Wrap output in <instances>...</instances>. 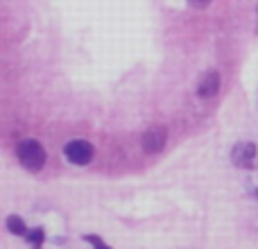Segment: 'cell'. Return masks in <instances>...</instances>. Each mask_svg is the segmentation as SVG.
<instances>
[{"mask_svg": "<svg viewBox=\"0 0 258 249\" xmlns=\"http://www.w3.org/2000/svg\"><path fill=\"white\" fill-rule=\"evenodd\" d=\"M163 145H165V129L154 127L150 132H145V136H143V150L145 152L156 154V152L163 150Z\"/></svg>", "mask_w": 258, "mask_h": 249, "instance_id": "5b68a950", "label": "cell"}, {"mask_svg": "<svg viewBox=\"0 0 258 249\" xmlns=\"http://www.w3.org/2000/svg\"><path fill=\"white\" fill-rule=\"evenodd\" d=\"M258 150L254 143H238L231 152V161L238 165V168H251L256 163Z\"/></svg>", "mask_w": 258, "mask_h": 249, "instance_id": "3957f363", "label": "cell"}, {"mask_svg": "<svg viewBox=\"0 0 258 249\" xmlns=\"http://www.w3.org/2000/svg\"><path fill=\"white\" fill-rule=\"evenodd\" d=\"M16 154H18L21 165L25 170H30V172H39V170L45 165V150L39 141H32L30 138V141L18 143Z\"/></svg>", "mask_w": 258, "mask_h": 249, "instance_id": "6da1fadb", "label": "cell"}, {"mask_svg": "<svg viewBox=\"0 0 258 249\" xmlns=\"http://www.w3.org/2000/svg\"><path fill=\"white\" fill-rule=\"evenodd\" d=\"M7 229L14 233V236H27V227L18 215H9L7 218Z\"/></svg>", "mask_w": 258, "mask_h": 249, "instance_id": "8992f818", "label": "cell"}, {"mask_svg": "<svg viewBox=\"0 0 258 249\" xmlns=\"http://www.w3.org/2000/svg\"><path fill=\"white\" fill-rule=\"evenodd\" d=\"M27 240L32 242V245H34L36 249L41 247V242H43V231H41V229H36V231H27Z\"/></svg>", "mask_w": 258, "mask_h": 249, "instance_id": "52a82bcc", "label": "cell"}, {"mask_svg": "<svg viewBox=\"0 0 258 249\" xmlns=\"http://www.w3.org/2000/svg\"><path fill=\"white\" fill-rule=\"evenodd\" d=\"M86 240H89V242H91V245H93L95 249H111V247H107V245H104V242H102V238H98V236H86Z\"/></svg>", "mask_w": 258, "mask_h": 249, "instance_id": "ba28073f", "label": "cell"}, {"mask_svg": "<svg viewBox=\"0 0 258 249\" xmlns=\"http://www.w3.org/2000/svg\"><path fill=\"white\" fill-rule=\"evenodd\" d=\"M63 154H66V159L71 161V163L86 165V163H91V159L95 156V147L86 141H73L63 147Z\"/></svg>", "mask_w": 258, "mask_h": 249, "instance_id": "7a4b0ae2", "label": "cell"}, {"mask_svg": "<svg viewBox=\"0 0 258 249\" xmlns=\"http://www.w3.org/2000/svg\"><path fill=\"white\" fill-rule=\"evenodd\" d=\"M218 91H220V75L215 71H209L200 80V84H197V95L204 98V100H209V98H215Z\"/></svg>", "mask_w": 258, "mask_h": 249, "instance_id": "277c9868", "label": "cell"}, {"mask_svg": "<svg viewBox=\"0 0 258 249\" xmlns=\"http://www.w3.org/2000/svg\"><path fill=\"white\" fill-rule=\"evenodd\" d=\"M188 5L195 7V9H204V7H209L211 5V0H188Z\"/></svg>", "mask_w": 258, "mask_h": 249, "instance_id": "9c48e42d", "label": "cell"}]
</instances>
